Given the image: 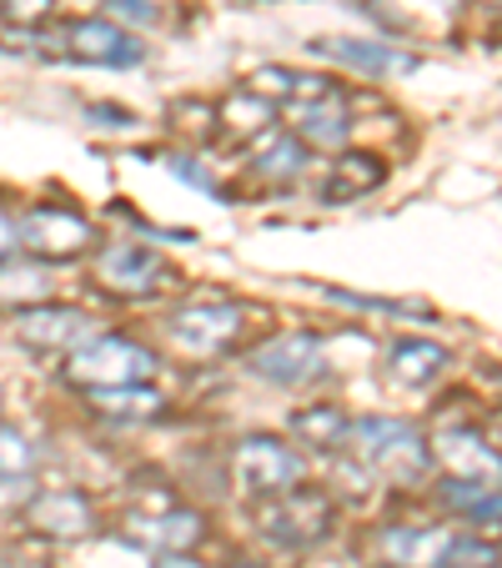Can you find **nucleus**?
Instances as JSON below:
<instances>
[{"mask_svg":"<svg viewBox=\"0 0 502 568\" xmlns=\"http://www.w3.org/2000/svg\"><path fill=\"white\" fill-rule=\"evenodd\" d=\"M0 21L21 36H35L55 21V0H0Z\"/></svg>","mask_w":502,"mask_h":568,"instance_id":"nucleus-25","label":"nucleus"},{"mask_svg":"<svg viewBox=\"0 0 502 568\" xmlns=\"http://www.w3.org/2000/svg\"><path fill=\"white\" fill-rule=\"evenodd\" d=\"M382 373H387V383L412 387V393L417 387H432L442 373H448V347L422 343V337H402V343L387 347Z\"/></svg>","mask_w":502,"mask_h":568,"instance_id":"nucleus-21","label":"nucleus"},{"mask_svg":"<svg viewBox=\"0 0 502 568\" xmlns=\"http://www.w3.org/2000/svg\"><path fill=\"white\" fill-rule=\"evenodd\" d=\"M86 413L96 423H111V428H141V423L166 418V397H161V387H151V383L101 387V393H86Z\"/></svg>","mask_w":502,"mask_h":568,"instance_id":"nucleus-16","label":"nucleus"},{"mask_svg":"<svg viewBox=\"0 0 502 568\" xmlns=\"http://www.w3.org/2000/svg\"><path fill=\"white\" fill-rule=\"evenodd\" d=\"M432 473L448 483H468V488H502V448H492L478 428L468 423H442L428 438Z\"/></svg>","mask_w":502,"mask_h":568,"instance_id":"nucleus-11","label":"nucleus"},{"mask_svg":"<svg viewBox=\"0 0 502 568\" xmlns=\"http://www.w3.org/2000/svg\"><path fill=\"white\" fill-rule=\"evenodd\" d=\"M96 242V222L81 206L65 202H31L25 212H16V252L45 267H71V262L91 257Z\"/></svg>","mask_w":502,"mask_h":568,"instance_id":"nucleus-3","label":"nucleus"},{"mask_svg":"<svg viewBox=\"0 0 502 568\" xmlns=\"http://www.w3.org/2000/svg\"><path fill=\"white\" fill-rule=\"evenodd\" d=\"M101 6H106V21H116V26L126 21V31L156 21V6H151V0H101Z\"/></svg>","mask_w":502,"mask_h":568,"instance_id":"nucleus-27","label":"nucleus"},{"mask_svg":"<svg viewBox=\"0 0 502 568\" xmlns=\"http://www.w3.org/2000/svg\"><path fill=\"white\" fill-rule=\"evenodd\" d=\"M161 327H166V343L182 357L212 363V357H232L236 347L246 343V333H252V307L222 302V297H202V302H182Z\"/></svg>","mask_w":502,"mask_h":568,"instance_id":"nucleus-5","label":"nucleus"},{"mask_svg":"<svg viewBox=\"0 0 502 568\" xmlns=\"http://www.w3.org/2000/svg\"><path fill=\"white\" fill-rule=\"evenodd\" d=\"M156 353L136 337L121 333H96L91 343H81L75 353H65L61 363V383L75 393H101V387H131V383H151L156 377Z\"/></svg>","mask_w":502,"mask_h":568,"instance_id":"nucleus-6","label":"nucleus"},{"mask_svg":"<svg viewBox=\"0 0 502 568\" xmlns=\"http://www.w3.org/2000/svg\"><path fill=\"white\" fill-rule=\"evenodd\" d=\"M35 468H41V448L25 428L0 423V498H21L35 488Z\"/></svg>","mask_w":502,"mask_h":568,"instance_id":"nucleus-22","label":"nucleus"},{"mask_svg":"<svg viewBox=\"0 0 502 568\" xmlns=\"http://www.w3.org/2000/svg\"><path fill=\"white\" fill-rule=\"evenodd\" d=\"M166 172H172L176 182H186V186H196V192H206V196H222V182H216V176L206 172L196 156H172V161H166Z\"/></svg>","mask_w":502,"mask_h":568,"instance_id":"nucleus-26","label":"nucleus"},{"mask_svg":"<svg viewBox=\"0 0 502 568\" xmlns=\"http://www.w3.org/2000/svg\"><path fill=\"white\" fill-rule=\"evenodd\" d=\"M382 182H387V161L382 156H372V151H337V161H331V172L321 176L317 196L327 206H342V202H362V196H372Z\"/></svg>","mask_w":502,"mask_h":568,"instance_id":"nucleus-18","label":"nucleus"},{"mask_svg":"<svg viewBox=\"0 0 502 568\" xmlns=\"http://www.w3.org/2000/svg\"><path fill=\"white\" fill-rule=\"evenodd\" d=\"M246 373L267 387H287V393H301V387H317L321 377L331 373L327 347H321L317 333H277L262 347L246 353Z\"/></svg>","mask_w":502,"mask_h":568,"instance_id":"nucleus-9","label":"nucleus"},{"mask_svg":"<svg viewBox=\"0 0 502 568\" xmlns=\"http://www.w3.org/2000/svg\"><path fill=\"white\" fill-rule=\"evenodd\" d=\"M21 524L31 534L51 538V544H81V538H91L101 528V518H96L91 494H81L71 483H55V488H31L25 494Z\"/></svg>","mask_w":502,"mask_h":568,"instance_id":"nucleus-12","label":"nucleus"},{"mask_svg":"<svg viewBox=\"0 0 502 568\" xmlns=\"http://www.w3.org/2000/svg\"><path fill=\"white\" fill-rule=\"evenodd\" d=\"M311 51L317 55H331L337 65H352V71H367V75H402V71H417V55L412 51H397L392 41H352V36H342V41H311Z\"/></svg>","mask_w":502,"mask_h":568,"instance_id":"nucleus-20","label":"nucleus"},{"mask_svg":"<svg viewBox=\"0 0 502 568\" xmlns=\"http://www.w3.org/2000/svg\"><path fill=\"white\" fill-rule=\"evenodd\" d=\"M252 97H262L267 106H301V101H317V97H331L342 91L331 75L321 71H297V65H257L252 81H246Z\"/></svg>","mask_w":502,"mask_h":568,"instance_id":"nucleus-19","label":"nucleus"},{"mask_svg":"<svg viewBox=\"0 0 502 568\" xmlns=\"http://www.w3.org/2000/svg\"><path fill=\"white\" fill-rule=\"evenodd\" d=\"M458 528L448 524H387L372 534V548L387 568H448Z\"/></svg>","mask_w":502,"mask_h":568,"instance_id":"nucleus-14","label":"nucleus"},{"mask_svg":"<svg viewBox=\"0 0 502 568\" xmlns=\"http://www.w3.org/2000/svg\"><path fill=\"white\" fill-rule=\"evenodd\" d=\"M311 151L291 136L287 126H267L262 136H252V176L262 186H291L307 176Z\"/></svg>","mask_w":502,"mask_h":568,"instance_id":"nucleus-17","label":"nucleus"},{"mask_svg":"<svg viewBox=\"0 0 502 568\" xmlns=\"http://www.w3.org/2000/svg\"><path fill=\"white\" fill-rule=\"evenodd\" d=\"M35 55L45 61H71V65H106V71H126V65L146 61V41L126 26L106 21V16H61L35 36Z\"/></svg>","mask_w":502,"mask_h":568,"instance_id":"nucleus-2","label":"nucleus"},{"mask_svg":"<svg viewBox=\"0 0 502 568\" xmlns=\"http://www.w3.org/2000/svg\"><path fill=\"white\" fill-rule=\"evenodd\" d=\"M121 538L146 554H196L206 544V518L186 504H161V508H131L121 518Z\"/></svg>","mask_w":502,"mask_h":568,"instance_id":"nucleus-13","label":"nucleus"},{"mask_svg":"<svg viewBox=\"0 0 502 568\" xmlns=\"http://www.w3.org/2000/svg\"><path fill=\"white\" fill-rule=\"evenodd\" d=\"M472 6H482V11H492V16H502V0H472Z\"/></svg>","mask_w":502,"mask_h":568,"instance_id":"nucleus-31","label":"nucleus"},{"mask_svg":"<svg viewBox=\"0 0 502 568\" xmlns=\"http://www.w3.org/2000/svg\"><path fill=\"white\" fill-rule=\"evenodd\" d=\"M347 423L352 418L337 403H307L291 413V438L301 443V453H342Z\"/></svg>","mask_w":502,"mask_h":568,"instance_id":"nucleus-24","label":"nucleus"},{"mask_svg":"<svg viewBox=\"0 0 502 568\" xmlns=\"http://www.w3.org/2000/svg\"><path fill=\"white\" fill-rule=\"evenodd\" d=\"M226 468H232L236 488L262 504V498H277L307 483V453L291 448L287 438H272V433H246V438H236Z\"/></svg>","mask_w":502,"mask_h":568,"instance_id":"nucleus-8","label":"nucleus"},{"mask_svg":"<svg viewBox=\"0 0 502 568\" xmlns=\"http://www.w3.org/2000/svg\"><path fill=\"white\" fill-rule=\"evenodd\" d=\"M16 252V212L0 206V257H11Z\"/></svg>","mask_w":502,"mask_h":568,"instance_id":"nucleus-29","label":"nucleus"},{"mask_svg":"<svg viewBox=\"0 0 502 568\" xmlns=\"http://www.w3.org/2000/svg\"><path fill=\"white\" fill-rule=\"evenodd\" d=\"M35 302H51V267L31 257H0V307L21 312L35 307Z\"/></svg>","mask_w":502,"mask_h":568,"instance_id":"nucleus-23","label":"nucleus"},{"mask_svg":"<svg viewBox=\"0 0 502 568\" xmlns=\"http://www.w3.org/2000/svg\"><path fill=\"white\" fill-rule=\"evenodd\" d=\"M86 116H91V126H111V131H126L131 126V116H126V111H116V106H91Z\"/></svg>","mask_w":502,"mask_h":568,"instance_id":"nucleus-28","label":"nucleus"},{"mask_svg":"<svg viewBox=\"0 0 502 568\" xmlns=\"http://www.w3.org/2000/svg\"><path fill=\"white\" fill-rule=\"evenodd\" d=\"M331 528H337V498L311 483H297L287 494L257 504V534L281 554H311L331 538Z\"/></svg>","mask_w":502,"mask_h":568,"instance_id":"nucleus-4","label":"nucleus"},{"mask_svg":"<svg viewBox=\"0 0 502 568\" xmlns=\"http://www.w3.org/2000/svg\"><path fill=\"white\" fill-rule=\"evenodd\" d=\"M96 333H101V322L91 317L86 307H71V302H55V297L11 312L16 347H25V353H35V357H65L81 343H91Z\"/></svg>","mask_w":502,"mask_h":568,"instance_id":"nucleus-10","label":"nucleus"},{"mask_svg":"<svg viewBox=\"0 0 502 568\" xmlns=\"http://www.w3.org/2000/svg\"><path fill=\"white\" fill-rule=\"evenodd\" d=\"M151 568H202V564H196V554H156Z\"/></svg>","mask_w":502,"mask_h":568,"instance_id":"nucleus-30","label":"nucleus"},{"mask_svg":"<svg viewBox=\"0 0 502 568\" xmlns=\"http://www.w3.org/2000/svg\"><path fill=\"white\" fill-rule=\"evenodd\" d=\"M232 568H267V564H232Z\"/></svg>","mask_w":502,"mask_h":568,"instance_id":"nucleus-32","label":"nucleus"},{"mask_svg":"<svg viewBox=\"0 0 502 568\" xmlns=\"http://www.w3.org/2000/svg\"><path fill=\"white\" fill-rule=\"evenodd\" d=\"M91 277L116 302H156L176 287V267L146 242H106L91 262Z\"/></svg>","mask_w":502,"mask_h":568,"instance_id":"nucleus-7","label":"nucleus"},{"mask_svg":"<svg viewBox=\"0 0 502 568\" xmlns=\"http://www.w3.org/2000/svg\"><path fill=\"white\" fill-rule=\"evenodd\" d=\"M342 458L362 468L377 488H417L432 478L428 433L407 418H387V413H367V418L347 423Z\"/></svg>","mask_w":502,"mask_h":568,"instance_id":"nucleus-1","label":"nucleus"},{"mask_svg":"<svg viewBox=\"0 0 502 568\" xmlns=\"http://www.w3.org/2000/svg\"><path fill=\"white\" fill-rule=\"evenodd\" d=\"M287 116H291L287 131L307 151H347V141H352V111H347L342 91L301 101V106H287Z\"/></svg>","mask_w":502,"mask_h":568,"instance_id":"nucleus-15","label":"nucleus"}]
</instances>
